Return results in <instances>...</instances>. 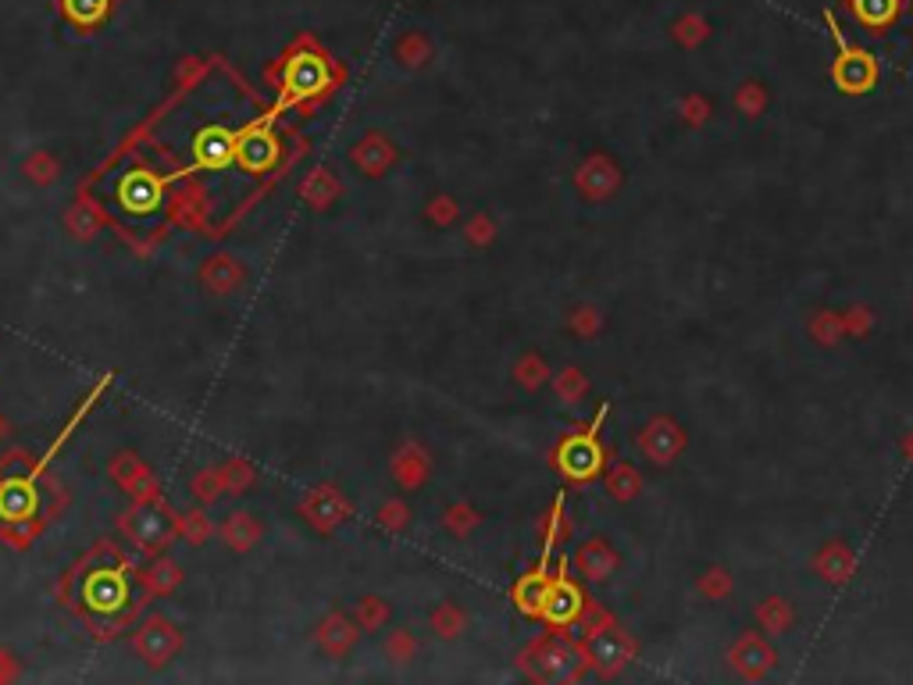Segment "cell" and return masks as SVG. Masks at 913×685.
I'll return each mask as SVG.
<instances>
[{"instance_id":"cell-1","label":"cell","mask_w":913,"mask_h":685,"mask_svg":"<svg viewBox=\"0 0 913 685\" xmlns=\"http://www.w3.org/2000/svg\"><path fill=\"white\" fill-rule=\"evenodd\" d=\"M824 22L836 37V61H831V83H836L842 93H871V86L878 83V61L871 51L863 46H853L845 40V33L839 29V19L831 11H824Z\"/></svg>"},{"instance_id":"cell-2","label":"cell","mask_w":913,"mask_h":685,"mask_svg":"<svg viewBox=\"0 0 913 685\" xmlns=\"http://www.w3.org/2000/svg\"><path fill=\"white\" fill-rule=\"evenodd\" d=\"M525 661H532V675L542 678V682H579L585 675V650L574 646L568 640H560V635H550V640L536 643L532 650L525 653Z\"/></svg>"},{"instance_id":"cell-3","label":"cell","mask_w":913,"mask_h":685,"mask_svg":"<svg viewBox=\"0 0 913 685\" xmlns=\"http://www.w3.org/2000/svg\"><path fill=\"white\" fill-rule=\"evenodd\" d=\"M553 465L560 468V475H564V479L589 482V479H596V475L603 471L606 454H603L596 433H574V436H568L564 443L557 446Z\"/></svg>"},{"instance_id":"cell-4","label":"cell","mask_w":913,"mask_h":685,"mask_svg":"<svg viewBox=\"0 0 913 685\" xmlns=\"http://www.w3.org/2000/svg\"><path fill=\"white\" fill-rule=\"evenodd\" d=\"M585 661L589 667H596L603 678H614L624 664L635 657V643L629 632H621L618 625H603L596 632L585 635Z\"/></svg>"},{"instance_id":"cell-5","label":"cell","mask_w":913,"mask_h":685,"mask_svg":"<svg viewBox=\"0 0 913 685\" xmlns=\"http://www.w3.org/2000/svg\"><path fill=\"white\" fill-rule=\"evenodd\" d=\"M133 650L147 667H165V664H172L175 653L183 650V632L175 629L168 617L151 614L133 635Z\"/></svg>"},{"instance_id":"cell-6","label":"cell","mask_w":913,"mask_h":685,"mask_svg":"<svg viewBox=\"0 0 913 685\" xmlns=\"http://www.w3.org/2000/svg\"><path fill=\"white\" fill-rule=\"evenodd\" d=\"M300 515L308 518L318 532H332L350 518V500L335 486H314L308 497L300 500Z\"/></svg>"},{"instance_id":"cell-7","label":"cell","mask_w":913,"mask_h":685,"mask_svg":"<svg viewBox=\"0 0 913 685\" xmlns=\"http://www.w3.org/2000/svg\"><path fill=\"white\" fill-rule=\"evenodd\" d=\"M685 428L675 418H653L643 433H639V450L653 465H671L685 450Z\"/></svg>"},{"instance_id":"cell-8","label":"cell","mask_w":913,"mask_h":685,"mask_svg":"<svg viewBox=\"0 0 913 685\" xmlns=\"http://www.w3.org/2000/svg\"><path fill=\"white\" fill-rule=\"evenodd\" d=\"M396 162H400V151L386 133H364L354 147H350V165L361 175H367V179H382Z\"/></svg>"},{"instance_id":"cell-9","label":"cell","mask_w":913,"mask_h":685,"mask_svg":"<svg viewBox=\"0 0 913 685\" xmlns=\"http://www.w3.org/2000/svg\"><path fill=\"white\" fill-rule=\"evenodd\" d=\"M574 186L585 200H611L621 186V168L606 154H589L574 172Z\"/></svg>"},{"instance_id":"cell-10","label":"cell","mask_w":913,"mask_h":685,"mask_svg":"<svg viewBox=\"0 0 913 685\" xmlns=\"http://www.w3.org/2000/svg\"><path fill=\"white\" fill-rule=\"evenodd\" d=\"M282 86H286V101H300V97H311V93H325V86H329L325 61L311 58V54H300L293 61H286Z\"/></svg>"},{"instance_id":"cell-11","label":"cell","mask_w":913,"mask_h":685,"mask_svg":"<svg viewBox=\"0 0 913 685\" xmlns=\"http://www.w3.org/2000/svg\"><path fill=\"white\" fill-rule=\"evenodd\" d=\"M118 529L133 539V543L139 550H157V547H165L168 543V529H165V518L154 511L151 504H136L133 511H125L122 521H118Z\"/></svg>"},{"instance_id":"cell-12","label":"cell","mask_w":913,"mask_h":685,"mask_svg":"<svg viewBox=\"0 0 913 685\" xmlns=\"http://www.w3.org/2000/svg\"><path fill=\"white\" fill-rule=\"evenodd\" d=\"M111 479H115L136 504H151L157 500V479H154V471L143 465V460L136 454H118L115 460H111Z\"/></svg>"},{"instance_id":"cell-13","label":"cell","mask_w":913,"mask_h":685,"mask_svg":"<svg viewBox=\"0 0 913 685\" xmlns=\"http://www.w3.org/2000/svg\"><path fill=\"white\" fill-rule=\"evenodd\" d=\"M728 661H732V667H735V672H739L743 678H760V675H767V672L775 667L778 653H775V646L767 643L760 632H746L743 640L732 646Z\"/></svg>"},{"instance_id":"cell-14","label":"cell","mask_w":913,"mask_h":685,"mask_svg":"<svg viewBox=\"0 0 913 685\" xmlns=\"http://www.w3.org/2000/svg\"><path fill=\"white\" fill-rule=\"evenodd\" d=\"M247 282V264L232 253H211L200 264V286L211 297H232Z\"/></svg>"},{"instance_id":"cell-15","label":"cell","mask_w":913,"mask_h":685,"mask_svg":"<svg viewBox=\"0 0 913 685\" xmlns=\"http://www.w3.org/2000/svg\"><path fill=\"white\" fill-rule=\"evenodd\" d=\"M585 596H582V589L574 585L568 575H557L550 582V593H547V608H542V617L550 621V625L557 629H564V625H574V621L582 617L585 611Z\"/></svg>"},{"instance_id":"cell-16","label":"cell","mask_w":913,"mask_h":685,"mask_svg":"<svg viewBox=\"0 0 913 685\" xmlns=\"http://www.w3.org/2000/svg\"><path fill=\"white\" fill-rule=\"evenodd\" d=\"M279 157V143L268 133V125H250L243 136H236V162L250 172H268Z\"/></svg>"},{"instance_id":"cell-17","label":"cell","mask_w":913,"mask_h":685,"mask_svg":"<svg viewBox=\"0 0 913 685\" xmlns=\"http://www.w3.org/2000/svg\"><path fill=\"white\" fill-rule=\"evenodd\" d=\"M361 625L357 621H350L346 614H340V611H332L329 617H322V625H318V632H314V643H318V650L325 653V657H332V661H343L350 650L357 646V632Z\"/></svg>"},{"instance_id":"cell-18","label":"cell","mask_w":913,"mask_h":685,"mask_svg":"<svg viewBox=\"0 0 913 685\" xmlns=\"http://www.w3.org/2000/svg\"><path fill=\"white\" fill-rule=\"evenodd\" d=\"M390 475L400 489H422L432 475V457L422 443H404L390 460Z\"/></svg>"},{"instance_id":"cell-19","label":"cell","mask_w":913,"mask_h":685,"mask_svg":"<svg viewBox=\"0 0 913 685\" xmlns=\"http://www.w3.org/2000/svg\"><path fill=\"white\" fill-rule=\"evenodd\" d=\"M845 11H849V19L860 22L868 33L881 37L900 22L903 0H845Z\"/></svg>"},{"instance_id":"cell-20","label":"cell","mask_w":913,"mask_h":685,"mask_svg":"<svg viewBox=\"0 0 913 685\" xmlns=\"http://www.w3.org/2000/svg\"><path fill=\"white\" fill-rule=\"evenodd\" d=\"M574 568L585 582H606L618 571V553L606 539H585L574 553Z\"/></svg>"},{"instance_id":"cell-21","label":"cell","mask_w":913,"mask_h":685,"mask_svg":"<svg viewBox=\"0 0 913 685\" xmlns=\"http://www.w3.org/2000/svg\"><path fill=\"white\" fill-rule=\"evenodd\" d=\"M340 194H343V183L332 168H311L300 183V200L314 207V211H329V207L340 200Z\"/></svg>"},{"instance_id":"cell-22","label":"cell","mask_w":913,"mask_h":685,"mask_svg":"<svg viewBox=\"0 0 913 685\" xmlns=\"http://www.w3.org/2000/svg\"><path fill=\"white\" fill-rule=\"evenodd\" d=\"M221 543H226L232 553H250L253 547L261 543V536H264V525L253 518L250 511H232L226 521H221Z\"/></svg>"},{"instance_id":"cell-23","label":"cell","mask_w":913,"mask_h":685,"mask_svg":"<svg viewBox=\"0 0 913 685\" xmlns=\"http://www.w3.org/2000/svg\"><path fill=\"white\" fill-rule=\"evenodd\" d=\"M813 568H817V575H821L824 582L842 585L857 571V557H853V550H849L845 543H828L821 553H817Z\"/></svg>"},{"instance_id":"cell-24","label":"cell","mask_w":913,"mask_h":685,"mask_svg":"<svg viewBox=\"0 0 913 685\" xmlns=\"http://www.w3.org/2000/svg\"><path fill=\"white\" fill-rule=\"evenodd\" d=\"M104 226V211H101V204H93L90 197H79L72 207H69V215H65V229L72 240L79 243H90L93 236L101 232Z\"/></svg>"},{"instance_id":"cell-25","label":"cell","mask_w":913,"mask_h":685,"mask_svg":"<svg viewBox=\"0 0 913 685\" xmlns=\"http://www.w3.org/2000/svg\"><path fill=\"white\" fill-rule=\"evenodd\" d=\"M550 575L547 568L532 571V575H525L518 585H515V603L521 608V614L528 617H542V608H547V593H550Z\"/></svg>"},{"instance_id":"cell-26","label":"cell","mask_w":913,"mask_h":685,"mask_svg":"<svg viewBox=\"0 0 913 685\" xmlns=\"http://www.w3.org/2000/svg\"><path fill=\"white\" fill-rule=\"evenodd\" d=\"M139 579H143V585L151 589V593L165 596V593H172V589L183 582V568L175 564L172 557H157L154 564H147V568L139 571Z\"/></svg>"},{"instance_id":"cell-27","label":"cell","mask_w":913,"mask_h":685,"mask_svg":"<svg viewBox=\"0 0 913 685\" xmlns=\"http://www.w3.org/2000/svg\"><path fill=\"white\" fill-rule=\"evenodd\" d=\"M22 175L33 186H54L61 179V162H58V154L54 151H33L22 162Z\"/></svg>"},{"instance_id":"cell-28","label":"cell","mask_w":913,"mask_h":685,"mask_svg":"<svg viewBox=\"0 0 913 685\" xmlns=\"http://www.w3.org/2000/svg\"><path fill=\"white\" fill-rule=\"evenodd\" d=\"M606 492L618 500V504H629L639 497V489H643V479H639V471L629 465V460H618V465L606 471Z\"/></svg>"},{"instance_id":"cell-29","label":"cell","mask_w":913,"mask_h":685,"mask_svg":"<svg viewBox=\"0 0 913 685\" xmlns=\"http://www.w3.org/2000/svg\"><path fill=\"white\" fill-rule=\"evenodd\" d=\"M428 625H432V632L439 635V640H457V635L468 629V614H464L460 603L446 600V603H439V608L428 614Z\"/></svg>"},{"instance_id":"cell-30","label":"cell","mask_w":913,"mask_h":685,"mask_svg":"<svg viewBox=\"0 0 913 685\" xmlns=\"http://www.w3.org/2000/svg\"><path fill=\"white\" fill-rule=\"evenodd\" d=\"M122 200L125 207H136V211H147L157 204V179L147 172H136L122 183Z\"/></svg>"},{"instance_id":"cell-31","label":"cell","mask_w":913,"mask_h":685,"mask_svg":"<svg viewBox=\"0 0 913 685\" xmlns=\"http://www.w3.org/2000/svg\"><path fill=\"white\" fill-rule=\"evenodd\" d=\"M390 614H393L390 600H382V596H361L354 608V621L361 625V632H382Z\"/></svg>"},{"instance_id":"cell-32","label":"cell","mask_w":913,"mask_h":685,"mask_svg":"<svg viewBox=\"0 0 913 685\" xmlns=\"http://www.w3.org/2000/svg\"><path fill=\"white\" fill-rule=\"evenodd\" d=\"M86 596H90L93 608L115 611L122 603V579H115V571H97V579L90 582Z\"/></svg>"},{"instance_id":"cell-33","label":"cell","mask_w":913,"mask_h":685,"mask_svg":"<svg viewBox=\"0 0 913 685\" xmlns=\"http://www.w3.org/2000/svg\"><path fill=\"white\" fill-rule=\"evenodd\" d=\"M218 475H221V482H226V492H232V497H239V492H247V489L253 486V479H258V471H253L250 460H239V457L221 460V465H218Z\"/></svg>"},{"instance_id":"cell-34","label":"cell","mask_w":913,"mask_h":685,"mask_svg":"<svg viewBox=\"0 0 913 685\" xmlns=\"http://www.w3.org/2000/svg\"><path fill=\"white\" fill-rule=\"evenodd\" d=\"M175 532H179L189 547H204L207 539L215 536V521L207 518L204 511H186V515L175 518Z\"/></svg>"},{"instance_id":"cell-35","label":"cell","mask_w":913,"mask_h":685,"mask_svg":"<svg viewBox=\"0 0 913 685\" xmlns=\"http://www.w3.org/2000/svg\"><path fill=\"white\" fill-rule=\"evenodd\" d=\"M757 621H760L764 632L785 635V632H789V625H792V608L781 596H771V600H764L760 608H757Z\"/></svg>"},{"instance_id":"cell-36","label":"cell","mask_w":913,"mask_h":685,"mask_svg":"<svg viewBox=\"0 0 913 685\" xmlns=\"http://www.w3.org/2000/svg\"><path fill=\"white\" fill-rule=\"evenodd\" d=\"M382 653H386V661L404 667L414 661V653H418V640H414L411 629H393L386 640H382Z\"/></svg>"},{"instance_id":"cell-37","label":"cell","mask_w":913,"mask_h":685,"mask_svg":"<svg viewBox=\"0 0 913 685\" xmlns=\"http://www.w3.org/2000/svg\"><path fill=\"white\" fill-rule=\"evenodd\" d=\"M553 393L560 396V404H582L589 393V378L579 369H564L553 375Z\"/></svg>"},{"instance_id":"cell-38","label":"cell","mask_w":913,"mask_h":685,"mask_svg":"<svg viewBox=\"0 0 913 685\" xmlns=\"http://www.w3.org/2000/svg\"><path fill=\"white\" fill-rule=\"evenodd\" d=\"M478 511L471 504H450L446 507V515H443V529L450 532V536H457V539H464V536H471L475 529H478Z\"/></svg>"},{"instance_id":"cell-39","label":"cell","mask_w":913,"mask_h":685,"mask_svg":"<svg viewBox=\"0 0 913 685\" xmlns=\"http://www.w3.org/2000/svg\"><path fill=\"white\" fill-rule=\"evenodd\" d=\"M547 378H550V369H547V361L536 354V350H532V354H525L515 364V382H518L521 390H539Z\"/></svg>"},{"instance_id":"cell-40","label":"cell","mask_w":913,"mask_h":685,"mask_svg":"<svg viewBox=\"0 0 913 685\" xmlns=\"http://www.w3.org/2000/svg\"><path fill=\"white\" fill-rule=\"evenodd\" d=\"M197 147H200V157H204V162H215V165H221L226 157H236V139L226 136L221 129L204 133Z\"/></svg>"},{"instance_id":"cell-41","label":"cell","mask_w":913,"mask_h":685,"mask_svg":"<svg viewBox=\"0 0 913 685\" xmlns=\"http://www.w3.org/2000/svg\"><path fill=\"white\" fill-rule=\"evenodd\" d=\"M396 58H400V65L404 69H425V61L432 58V46L422 33H411V37L400 40Z\"/></svg>"},{"instance_id":"cell-42","label":"cell","mask_w":913,"mask_h":685,"mask_svg":"<svg viewBox=\"0 0 913 685\" xmlns=\"http://www.w3.org/2000/svg\"><path fill=\"white\" fill-rule=\"evenodd\" d=\"M189 489H194V497L200 500V504H215L221 492H226V482H221V475H218V468H200L197 475H194V482H189Z\"/></svg>"},{"instance_id":"cell-43","label":"cell","mask_w":913,"mask_h":685,"mask_svg":"<svg viewBox=\"0 0 913 685\" xmlns=\"http://www.w3.org/2000/svg\"><path fill=\"white\" fill-rule=\"evenodd\" d=\"M65 14L75 25H97L107 14V0H65Z\"/></svg>"},{"instance_id":"cell-44","label":"cell","mask_w":913,"mask_h":685,"mask_svg":"<svg viewBox=\"0 0 913 685\" xmlns=\"http://www.w3.org/2000/svg\"><path fill=\"white\" fill-rule=\"evenodd\" d=\"M539 532H542V550H553L557 547V539H564V532H568V521H564V500H557L553 507H550V515L539 521Z\"/></svg>"},{"instance_id":"cell-45","label":"cell","mask_w":913,"mask_h":685,"mask_svg":"<svg viewBox=\"0 0 913 685\" xmlns=\"http://www.w3.org/2000/svg\"><path fill=\"white\" fill-rule=\"evenodd\" d=\"M496 232H500V229H496L492 215L478 211V215L468 218V226H464V240H468L471 247H489L496 240Z\"/></svg>"},{"instance_id":"cell-46","label":"cell","mask_w":913,"mask_h":685,"mask_svg":"<svg viewBox=\"0 0 913 685\" xmlns=\"http://www.w3.org/2000/svg\"><path fill=\"white\" fill-rule=\"evenodd\" d=\"M735 107H739L746 118H760L764 107H767V90L760 83L739 86V93H735Z\"/></svg>"},{"instance_id":"cell-47","label":"cell","mask_w":913,"mask_h":685,"mask_svg":"<svg viewBox=\"0 0 913 685\" xmlns=\"http://www.w3.org/2000/svg\"><path fill=\"white\" fill-rule=\"evenodd\" d=\"M375 518H378V525L386 532H404L407 525H411V507L404 500H386V504L378 507Z\"/></svg>"},{"instance_id":"cell-48","label":"cell","mask_w":913,"mask_h":685,"mask_svg":"<svg viewBox=\"0 0 913 685\" xmlns=\"http://www.w3.org/2000/svg\"><path fill=\"white\" fill-rule=\"evenodd\" d=\"M457 215H460L457 200H454V197H446V194L432 197V200H428V207H425V218L432 221V226H439V229L454 226V221H457Z\"/></svg>"},{"instance_id":"cell-49","label":"cell","mask_w":913,"mask_h":685,"mask_svg":"<svg viewBox=\"0 0 913 685\" xmlns=\"http://www.w3.org/2000/svg\"><path fill=\"white\" fill-rule=\"evenodd\" d=\"M699 593L707 600H725L732 593V579L725 568H710L707 575L699 579Z\"/></svg>"},{"instance_id":"cell-50","label":"cell","mask_w":913,"mask_h":685,"mask_svg":"<svg viewBox=\"0 0 913 685\" xmlns=\"http://www.w3.org/2000/svg\"><path fill=\"white\" fill-rule=\"evenodd\" d=\"M603 329V314L596 308H574L571 311V332H579V336H596Z\"/></svg>"},{"instance_id":"cell-51","label":"cell","mask_w":913,"mask_h":685,"mask_svg":"<svg viewBox=\"0 0 913 685\" xmlns=\"http://www.w3.org/2000/svg\"><path fill=\"white\" fill-rule=\"evenodd\" d=\"M675 37H678V43H685V46H696V43L707 40V22L696 19V14H688V19H682V22L675 25Z\"/></svg>"},{"instance_id":"cell-52","label":"cell","mask_w":913,"mask_h":685,"mask_svg":"<svg viewBox=\"0 0 913 685\" xmlns=\"http://www.w3.org/2000/svg\"><path fill=\"white\" fill-rule=\"evenodd\" d=\"M813 336L821 340V343H839V336H842V318H836V314H817V322H813Z\"/></svg>"},{"instance_id":"cell-53","label":"cell","mask_w":913,"mask_h":685,"mask_svg":"<svg viewBox=\"0 0 913 685\" xmlns=\"http://www.w3.org/2000/svg\"><path fill=\"white\" fill-rule=\"evenodd\" d=\"M682 118L688 122V125H703L710 118V107H707V101H699V97H688V101H682Z\"/></svg>"},{"instance_id":"cell-54","label":"cell","mask_w":913,"mask_h":685,"mask_svg":"<svg viewBox=\"0 0 913 685\" xmlns=\"http://www.w3.org/2000/svg\"><path fill=\"white\" fill-rule=\"evenodd\" d=\"M19 675V661H14V653L0 646V682H11Z\"/></svg>"},{"instance_id":"cell-55","label":"cell","mask_w":913,"mask_h":685,"mask_svg":"<svg viewBox=\"0 0 913 685\" xmlns=\"http://www.w3.org/2000/svg\"><path fill=\"white\" fill-rule=\"evenodd\" d=\"M868 318H871V314H868V311H863V308H857V311H849V329H860V332H863V329H868Z\"/></svg>"},{"instance_id":"cell-56","label":"cell","mask_w":913,"mask_h":685,"mask_svg":"<svg viewBox=\"0 0 913 685\" xmlns=\"http://www.w3.org/2000/svg\"><path fill=\"white\" fill-rule=\"evenodd\" d=\"M906 454L913 457V439H906Z\"/></svg>"}]
</instances>
